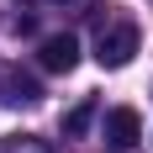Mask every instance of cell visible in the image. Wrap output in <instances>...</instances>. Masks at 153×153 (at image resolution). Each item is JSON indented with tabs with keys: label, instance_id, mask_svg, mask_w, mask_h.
<instances>
[{
	"label": "cell",
	"instance_id": "6da1fadb",
	"mask_svg": "<svg viewBox=\"0 0 153 153\" xmlns=\"http://www.w3.org/2000/svg\"><path fill=\"white\" fill-rule=\"evenodd\" d=\"M137 58V21H111L95 37V63L100 69H127Z\"/></svg>",
	"mask_w": 153,
	"mask_h": 153
},
{
	"label": "cell",
	"instance_id": "5b68a950",
	"mask_svg": "<svg viewBox=\"0 0 153 153\" xmlns=\"http://www.w3.org/2000/svg\"><path fill=\"white\" fill-rule=\"evenodd\" d=\"M95 100H79L74 111H69V116H63V137H85V132H90V122H95Z\"/></svg>",
	"mask_w": 153,
	"mask_h": 153
},
{
	"label": "cell",
	"instance_id": "8992f818",
	"mask_svg": "<svg viewBox=\"0 0 153 153\" xmlns=\"http://www.w3.org/2000/svg\"><path fill=\"white\" fill-rule=\"evenodd\" d=\"M16 5H37V0H16ZM42 5H69V0H42Z\"/></svg>",
	"mask_w": 153,
	"mask_h": 153
},
{
	"label": "cell",
	"instance_id": "3957f363",
	"mask_svg": "<svg viewBox=\"0 0 153 153\" xmlns=\"http://www.w3.org/2000/svg\"><path fill=\"white\" fill-rule=\"evenodd\" d=\"M37 63H42L48 74H69L79 63V42L69 32H53V37H42V48H37Z\"/></svg>",
	"mask_w": 153,
	"mask_h": 153
},
{
	"label": "cell",
	"instance_id": "277c9868",
	"mask_svg": "<svg viewBox=\"0 0 153 153\" xmlns=\"http://www.w3.org/2000/svg\"><path fill=\"white\" fill-rule=\"evenodd\" d=\"M0 100H5V106H37V100H42V85L32 74H21V69H5V74H0Z\"/></svg>",
	"mask_w": 153,
	"mask_h": 153
},
{
	"label": "cell",
	"instance_id": "7a4b0ae2",
	"mask_svg": "<svg viewBox=\"0 0 153 153\" xmlns=\"http://www.w3.org/2000/svg\"><path fill=\"white\" fill-rule=\"evenodd\" d=\"M137 137H143V116L132 106H111L106 111V143L116 153H127V148H137Z\"/></svg>",
	"mask_w": 153,
	"mask_h": 153
}]
</instances>
